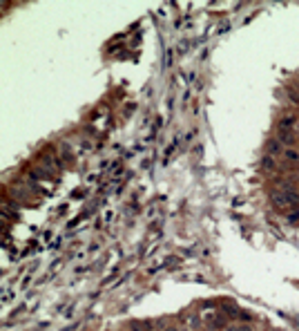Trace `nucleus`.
<instances>
[{
  "mask_svg": "<svg viewBox=\"0 0 299 331\" xmlns=\"http://www.w3.org/2000/svg\"><path fill=\"white\" fill-rule=\"evenodd\" d=\"M297 157H299V154L295 152V150H286V159H293V161H295Z\"/></svg>",
  "mask_w": 299,
  "mask_h": 331,
  "instance_id": "obj_1",
  "label": "nucleus"
},
{
  "mask_svg": "<svg viewBox=\"0 0 299 331\" xmlns=\"http://www.w3.org/2000/svg\"><path fill=\"white\" fill-rule=\"evenodd\" d=\"M288 125H293V117H286L284 121H281V127H288Z\"/></svg>",
  "mask_w": 299,
  "mask_h": 331,
  "instance_id": "obj_2",
  "label": "nucleus"
},
{
  "mask_svg": "<svg viewBox=\"0 0 299 331\" xmlns=\"http://www.w3.org/2000/svg\"><path fill=\"white\" fill-rule=\"evenodd\" d=\"M170 331H174V329H170Z\"/></svg>",
  "mask_w": 299,
  "mask_h": 331,
  "instance_id": "obj_3",
  "label": "nucleus"
}]
</instances>
